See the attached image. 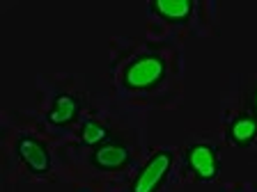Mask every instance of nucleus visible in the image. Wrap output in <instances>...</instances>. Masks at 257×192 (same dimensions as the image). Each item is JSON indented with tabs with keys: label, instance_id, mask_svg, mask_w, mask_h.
Here are the masks:
<instances>
[{
	"label": "nucleus",
	"instance_id": "nucleus-1",
	"mask_svg": "<svg viewBox=\"0 0 257 192\" xmlns=\"http://www.w3.org/2000/svg\"><path fill=\"white\" fill-rule=\"evenodd\" d=\"M166 60L156 53H145L124 69V87L126 90H152L166 78Z\"/></svg>",
	"mask_w": 257,
	"mask_h": 192
},
{
	"label": "nucleus",
	"instance_id": "nucleus-2",
	"mask_svg": "<svg viewBox=\"0 0 257 192\" xmlns=\"http://www.w3.org/2000/svg\"><path fill=\"white\" fill-rule=\"evenodd\" d=\"M186 165L188 170L195 174L198 181H216L220 174V158H218V149L211 144L204 142H195L186 149Z\"/></svg>",
	"mask_w": 257,
	"mask_h": 192
},
{
	"label": "nucleus",
	"instance_id": "nucleus-3",
	"mask_svg": "<svg viewBox=\"0 0 257 192\" xmlns=\"http://www.w3.org/2000/svg\"><path fill=\"white\" fill-rule=\"evenodd\" d=\"M172 160H175L172 151H156L147 160V165L138 172L134 186H131V192H156L161 188V183L166 181L168 172L172 167Z\"/></svg>",
	"mask_w": 257,
	"mask_h": 192
},
{
	"label": "nucleus",
	"instance_id": "nucleus-4",
	"mask_svg": "<svg viewBox=\"0 0 257 192\" xmlns=\"http://www.w3.org/2000/svg\"><path fill=\"white\" fill-rule=\"evenodd\" d=\"M16 154L23 160V165L32 172V174H46L53 167V160H51V151L42 140L32 138V135H23L16 142Z\"/></svg>",
	"mask_w": 257,
	"mask_h": 192
},
{
	"label": "nucleus",
	"instance_id": "nucleus-5",
	"mask_svg": "<svg viewBox=\"0 0 257 192\" xmlns=\"http://www.w3.org/2000/svg\"><path fill=\"white\" fill-rule=\"evenodd\" d=\"M128 160H131L128 146L122 142H115V140H110V142L101 144V146H96L92 151V165L103 172L122 170L124 165H128Z\"/></svg>",
	"mask_w": 257,
	"mask_h": 192
},
{
	"label": "nucleus",
	"instance_id": "nucleus-6",
	"mask_svg": "<svg viewBox=\"0 0 257 192\" xmlns=\"http://www.w3.org/2000/svg\"><path fill=\"white\" fill-rule=\"evenodd\" d=\"M78 112H80V101L74 94L62 92V94H58L53 98V106L46 112V122L51 126H67V124H71L78 117Z\"/></svg>",
	"mask_w": 257,
	"mask_h": 192
},
{
	"label": "nucleus",
	"instance_id": "nucleus-7",
	"mask_svg": "<svg viewBox=\"0 0 257 192\" xmlns=\"http://www.w3.org/2000/svg\"><path fill=\"white\" fill-rule=\"evenodd\" d=\"M227 142L232 146H250L252 142L257 140V117L252 114H239L230 122L227 126Z\"/></svg>",
	"mask_w": 257,
	"mask_h": 192
},
{
	"label": "nucleus",
	"instance_id": "nucleus-8",
	"mask_svg": "<svg viewBox=\"0 0 257 192\" xmlns=\"http://www.w3.org/2000/svg\"><path fill=\"white\" fill-rule=\"evenodd\" d=\"M152 12L168 23H186L193 16L195 2L193 0H152Z\"/></svg>",
	"mask_w": 257,
	"mask_h": 192
},
{
	"label": "nucleus",
	"instance_id": "nucleus-9",
	"mask_svg": "<svg viewBox=\"0 0 257 192\" xmlns=\"http://www.w3.org/2000/svg\"><path fill=\"white\" fill-rule=\"evenodd\" d=\"M80 142L85 146H101V144L110 142V130L108 126H103L101 122H94V119H85L83 126H80Z\"/></svg>",
	"mask_w": 257,
	"mask_h": 192
},
{
	"label": "nucleus",
	"instance_id": "nucleus-10",
	"mask_svg": "<svg viewBox=\"0 0 257 192\" xmlns=\"http://www.w3.org/2000/svg\"><path fill=\"white\" fill-rule=\"evenodd\" d=\"M252 106H255V110H257V90H255V94H252Z\"/></svg>",
	"mask_w": 257,
	"mask_h": 192
}]
</instances>
